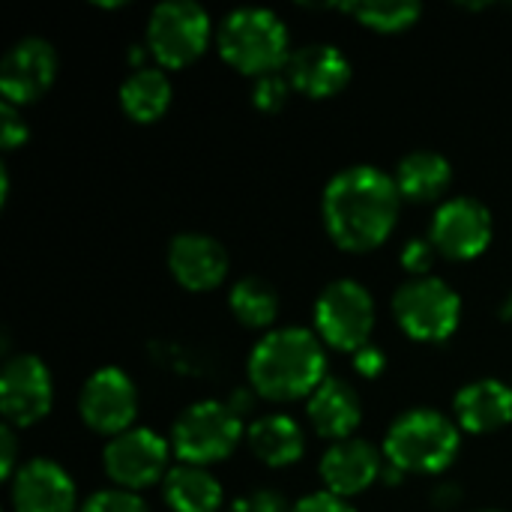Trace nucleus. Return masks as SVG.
Segmentation results:
<instances>
[{
	"label": "nucleus",
	"instance_id": "f257e3e1",
	"mask_svg": "<svg viewBox=\"0 0 512 512\" xmlns=\"http://www.w3.org/2000/svg\"><path fill=\"white\" fill-rule=\"evenodd\" d=\"M402 195L396 180L375 165H351L330 177L321 216L330 240L345 252L378 249L399 222Z\"/></svg>",
	"mask_w": 512,
	"mask_h": 512
},
{
	"label": "nucleus",
	"instance_id": "f03ea898",
	"mask_svg": "<svg viewBox=\"0 0 512 512\" xmlns=\"http://www.w3.org/2000/svg\"><path fill=\"white\" fill-rule=\"evenodd\" d=\"M249 384L270 402L309 399L327 381V354L318 333L306 327L270 330L249 354Z\"/></svg>",
	"mask_w": 512,
	"mask_h": 512
},
{
	"label": "nucleus",
	"instance_id": "7ed1b4c3",
	"mask_svg": "<svg viewBox=\"0 0 512 512\" xmlns=\"http://www.w3.org/2000/svg\"><path fill=\"white\" fill-rule=\"evenodd\" d=\"M216 48L228 66L261 78L285 69L291 57V36L273 9L240 6L222 18L216 30Z\"/></svg>",
	"mask_w": 512,
	"mask_h": 512
},
{
	"label": "nucleus",
	"instance_id": "20e7f679",
	"mask_svg": "<svg viewBox=\"0 0 512 512\" xmlns=\"http://www.w3.org/2000/svg\"><path fill=\"white\" fill-rule=\"evenodd\" d=\"M462 447L459 423L435 408L399 414L384 438V462L405 474H444Z\"/></svg>",
	"mask_w": 512,
	"mask_h": 512
},
{
	"label": "nucleus",
	"instance_id": "39448f33",
	"mask_svg": "<svg viewBox=\"0 0 512 512\" xmlns=\"http://www.w3.org/2000/svg\"><path fill=\"white\" fill-rule=\"evenodd\" d=\"M243 432V420L228 408V402L204 399L189 405L174 420L171 453L180 459V465L207 468L228 459L237 450Z\"/></svg>",
	"mask_w": 512,
	"mask_h": 512
},
{
	"label": "nucleus",
	"instance_id": "423d86ee",
	"mask_svg": "<svg viewBox=\"0 0 512 512\" xmlns=\"http://www.w3.org/2000/svg\"><path fill=\"white\" fill-rule=\"evenodd\" d=\"M393 318L414 342H447L462 321V297L438 276L411 279L393 294Z\"/></svg>",
	"mask_w": 512,
	"mask_h": 512
},
{
	"label": "nucleus",
	"instance_id": "0eeeda50",
	"mask_svg": "<svg viewBox=\"0 0 512 512\" xmlns=\"http://www.w3.org/2000/svg\"><path fill=\"white\" fill-rule=\"evenodd\" d=\"M312 318L324 345L357 354L375 330V300L357 279H336L318 294Z\"/></svg>",
	"mask_w": 512,
	"mask_h": 512
},
{
	"label": "nucleus",
	"instance_id": "6e6552de",
	"mask_svg": "<svg viewBox=\"0 0 512 512\" xmlns=\"http://www.w3.org/2000/svg\"><path fill=\"white\" fill-rule=\"evenodd\" d=\"M210 15L195 0H165L150 12L147 21V51L165 69H183L204 54L210 45Z\"/></svg>",
	"mask_w": 512,
	"mask_h": 512
},
{
	"label": "nucleus",
	"instance_id": "1a4fd4ad",
	"mask_svg": "<svg viewBox=\"0 0 512 512\" xmlns=\"http://www.w3.org/2000/svg\"><path fill=\"white\" fill-rule=\"evenodd\" d=\"M168 453H171V447L159 432H153L147 426H132L129 432L108 441V447L102 453V465L117 489L138 495L141 489L165 480V474L171 471Z\"/></svg>",
	"mask_w": 512,
	"mask_h": 512
},
{
	"label": "nucleus",
	"instance_id": "9d476101",
	"mask_svg": "<svg viewBox=\"0 0 512 512\" xmlns=\"http://www.w3.org/2000/svg\"><path fill=\"white\" fill-rule=\"evenodd\" d=\"M495 222L483 201L471 195H456L444 201L429 225V240L438 249V255L450 261H471L483 255L492 243Z\"/></svg>",
	"mask_w": 512,
	"mask_h": 512
},
{
	"label": "nucleus",
	"instance_id": "9b49d317",
	"mask_svg": "<svg viewBox=\"0 0 512 512\" xmlns=\"http://www.w3.org/2000/svg\"><path fill=\"white\" fill-rule=\"evenodd\" d=\"M78 414L96 435H105L108 441L129 432L138 414V390L132 378L117 366L96 369L78 396Z\"/></svg>",
	"mask_w": 512,
	"mask_h": 512
},
{
	"label": "nucleus",
	"instance_id": "f8f14e48",
	"mask_svg": "<svg viewBox=\"0 0 512 512\" xmlns=\"http://www.w3.org/2000/svg\"><path fill=\"white\" fill-rule=\"evenodd\" d=\"M54 405L48 366L33 354L9 357L0 369V414L12 429L36 426Z\"/></svg>",
	"mask_w": 512,
	"mask_h": 512
},
{
	"label": "nucleus",
	"instance_id": "ddd939ff",
	"mask_svg": "<svg viewBox=\"0 0 512 512\" xmlns=\"http://www.w3.org/2000/svg\"><path fill=\"white\" fill-rule=\"evenodd\" d=\"M57 75V51L42 36L18 39L0 60V96L21 108L45 96Z\"/></svg>",
	"mask_w": 512,
	"mask_h": 512
},
{
	"label": "nucleus",
	"instance_id": "4468645a",
	"mask_svg": "<svg viewBox=\"0 0 512 512\" xmlns=\"http://www.w3.org/2000/svg\"><path fill=\"white\" fill-rule=\"evenodd\" d=\"M15 512H78V492L72 477L51 459H30L12 477Z\"/></svg>",
	"mask_w": 512,
	"mask_h": 512
},
{
	"label": "nucleus",
	"instance_id": "2eb2a0df",
	"mask_svg": "<svg viewBox=\"0 0 512 512\" xmlns=\"http://www.w3.org/2000/svg\"><path fill=\"white\" fill-rule=\"evenodd\" d=\"M285 75L297 93L309 99H330L351 81V60L330 42H309L291 51Z\"/></svg>",
	"mask_w": 512,
	"mask_h": 512
},
{
	"label": "nucleus",
	"instance_id": "dca6fc26",
	"mask_svg": "<svg viewBox=\"0 0 512 512\" xmlns=\"http://www.w3.org/2000/svg\"><path fill=\"white\" fill-rule=\"evenodd\" d=\"M168 270L186 291H213L228 276V252L216 237L186 231L168 246Z\"/></svg>",
	"mask_w": 512,
	"mask_h": 512
},
{
	"label": "nucleus",
	"instance_id": "f3484780",
	"mask_svg": "<svg viewBox=\"0 0 512 512\" xmlns=\"http://www.w3.org/2000/svg\"><path fill=\"white\" fill-rule=\"evenodd\" d=\"M318 471H321L324 489L348 501V498L366 492L375 480H381L384 453H378L363 438H345V441H336L321 456Z\"/></svg>",
	"mask_w": 512,
	"mask_h": 512
},
{
	"label": "nucleus",
	"instance_id": "a211bd4d",
	"mask_svg": "<svg viewBox=\"0 0 512 512\" xmlns=\"http://www.w3.org/2000/svg\"><path fill=\"white\" fill-rule=\"evenodd\" d=\"M456 423L471 435H489L512 423V387L498 378H480L465 384L456 399Z\"/></svg>",
	"mask_w": 512,
	"mask_h": 512
},
{
	"label": "nucleus",
	"instance_id": "6ab92c4d",
	"mask_svg": "<svg viewBox=\"0 0 512 512\" xmlns=\"http://www.w3.org/2000/svg\"><path fill=\"white\" fill-rule=\"evenodd\" d=\"M306 414L321 438L345 441V438H354V429L363 420V402L354 384H348L345 378L327 375V381L309 396Z\"/></svg>",
	"mask_w": 512,
	"mask_h": 512
},
{
	"label": "nucleus",
	"instance_id": "aec40b11",
	"mask_svg": "<svg viewBox=\"0 0 512 512\" xmlns=\"http://www.w3.org/2000/svg\"><path fill=\"white\" fill-rule=\"evenodd\" d=\"M249 450L270 468H288L300 462L306 450V435L288 414H264L246 429Z\"/></svg>",
	"mask_w": 512,
	"mask_h": 512
},
{
	"label": "nucleus",
	"instance_id": "412c9836",
	"mask_svg": "<svg viewBox=\"0 0 512 512\" xmlns=\"http://www.w3.org/2000/svg\"><path fill=\"white\" fill-rule=\"evenodd\" d=\"M396 189L402 195V201H438L453 180V168L447 162V156L435 153V150H414L405 159H399L396 165Z\"/></svg>",
	"mask_w": 512,
	"mask_h": 512
},
{
	"label": "nucleus",
	"instance_id": "4be33fe9",
	"mask_svg": "<svg viewBox=\"0 0 512 512\" xmlns=\"http://www.w3.org/2000/svg\"><path fill=\"white\" fill-rule=\"evenodd\" d=\"M162 495L174 512H216L222 507V486L207 468L174 465L162 480Z\"/></svg>",
	"mask_w": 512,
	"mask_h": 512
},
{
	"label": "nucleus",
	"instance_id": "5701e85b",
	"mask_svg": "<svg viewBox=\"0 0 512 512\" xmlns=\"http://www.w3.org/2000/svg\"><path fill=\"white\" fill-rule=\"evenodd\" d=\"M120 105L135 123L159 120L171 105V81L159 66L132 69L120 84Z\"/></svg>",
	"mask_w": 512,
	"mask_h": 512
},
{
	"label": "nucleus",
	"instance_id": "b1692460",
	"mask_svg": "<svg viewBox=\"0 0 512 512\" xmlns=\"http://www.w3.org/2000/svg\"><path fill=\"white\" fill-rule=\"evenodd\" d=\"M228 306L234 312V318L249 327V330H264L276 321L279 315V291L261 279V276H246L240 279L231 294H228Z\"/></svg>",
	"mask_w": 512,
	"mask_h": 512
},
{
	"label": "nucleus",
	"instance_id": "393cba45",
	"mask_svg": "<svg viewBox=\"0 0 512 512\" xmlns=\"http://www.w3.org/2000/svg\"><path fill=\"white\" fill-rule=\"evenodd\" d=\"M336 9L354 15L363 27L375 33H402L414 27L423 15V6L417 0H348L336 3Z\"/></svg>",
	"mask_w": 512,
	"mask_h": 512
},
{
	"label": "nucleus",
	"instance_id": "a878e982",
	"mask_svg": "<svg viewBox=\"0 0 512 512\" xmlns=\"http://www.w3.org/2000/svg\"><path fill=\"white\" fill-rule=\"evenodd\" d=\"M291 90H294V87H291L285 69H282V72L261 75V78H255V84H252V105H255L258 111H264V114H276V111L285 108Z\"/></svg>",
	"mask_w": 512,
	"mask_h": 512
},
{
	"label": "nucleus",
	"instance_id": "bb28decb",
	"mask_svg": "<svg viewBox=\"0 0 512 512\" xmlns=\"http://www.w3.org/2000/svg\"><path fill=\"white\" fill-rule=\"evenodd\" d=\"M78 512H150L147 504L126 489H102L96 495H90Z\"/></svg>",
	"mask_w": 512,
	"mask_h": 512
},
{
	"label": "nucleus",
	"instance_id": "cd10ccee",
	"mask_svg": "<svg viewBox=\"0 0 512 512\" xmlns=\"http://www.w3.org/2000/svg\"><path fill=\"white\" fill-rule=\"evenodd\" d=\"M438 258V249L432 246L429 237H414L402 246V267L414 276V279H423V276H432V264Z\"/></svg>",
	"mask_w": 512,
	"mask_h": 512
},
{
	"label": "nucleus",
	"instance_id": "c85d7f7f",
	"mask_svg": "<svg viewBox=\"0 0 512 512\" xmlns=\"http://www.w3.org/2000/svg\"><path fill=\"white\" fill-rule=\"evenodd\" d=\"M30 129L21 117V111L9 102H0V144L3 150H15L27 141Z\"/></svg>",
	"mask_w": 512,
	"mask_h": 512
},
{
	"label": "nucleus",
	"instance_id": "c756f323",
	"mask_svg": "<svg viewBox=\"0 0 512 512\" xmlns=\"http://www.w3.org/2000/svg\"><path fill=\"white\" fill-rule=\"evenodd\" d=\"M231 512H291L288 510V501L282 492L276 489H255L243 498L234 501Z\"/></svg>",
	"mask_w": 512,
	"mask_h": 512
},
{
	"label": "nucleus",
	"instance_id": "7c9ffc66",
	"mask_svg": "<svg viewBox=\"0 0 512 512\" xmlns=\"http://www.w3.org/2000/svg\"><path fill=\"white\" fill-rule=\"evenodd\" d=\"M291 512H354V507L345 501V498H339V495H333V492H312V495H306V498H300Z\"/></svg>",
	"mask_w": 512,
	"mask_h": 512
},
{
	"label": "nucleus",
	"instance_id": "2f4dec72",
	"mask_svg": "<svg viewBox=\"0 0 512 512\" xmlns=\"http://www.w3.org/2000/svg\"><path fill=\"white\" fill-rule=\"evenodd\" d=\"M0 474L9 483L18 474V441H15V429L6 423L0 426Z\"/></svg>",
	"mask_w": 512,
	"mask_h": 512
},
{
	"label": "nucleus",
	"instance_id": "473e14b6",
	"mask_svg": "<svg viewBox=\"0 0 512 512\" xmlns=\"http://www.w3.org/2000/svg\"><path fill=\"white\" fill-rule=\"evenodd\" d=\"M354 369H357V375H363V378H378V375L387 369V357H384L381 348H375V345L369 342L366 348H360V351L354 354Z\"/></svg>",
	"mask_w": 512,
	"mask_h": 512
},
{
	"label": "nucleus",
	"instance_id": "72a5a7b5",
	"mask_svg": "<svg viewBox=\"0 0 512 512\" xmlns=\"http://www.w3.org/2000/svg\"><path fill=\"white\" fill-rule=\"evenodd\" d=\"M429 501H432L435 510H453V507L462 504V489H459L456 483H438V486L432 489Z\"/></svg>",
	"mask_w": 512,
	"mask_h": 512
},
{
	"label": "nucleus",
	"instance_id": "f704fd0d",
	"mask_svg": "<svg viewBox=\"0 0 512 512\" xmlns=\"http://www.w3.org/2000/svg\"><path fill=\"white\" fill-rule=\"evenodd\" d=\"M255 390H249V387H240V390H234L231 396H228V408L243 420L246 414H252V408H255Z\"/></svg>",
	"mask_w": 512,
	"mask_h": 512
},
{
	"label": "nucleus",
	"instance_id": "c9c22d12",
	"mask_svg": "<svg viewBox=\"0 0 512 512\" xmlns=\"http://www.w3.org/2000/svg\"><path fill=\"white\" fill-rule=\"evenodd\" d=\"M405 477H408L405 471H399V468H393V465H387V462H384V471H381V480H384L387 486H399V483H402Z\"/></svg>",
	"mask_w": 512,
	"mask_h": 512
},
{
	"label": "nucleus",
	"instance_id": "e433bc0d",
	"mask_svg": "<svg viewBox=\"0 0 512 512\" xmlns=\"http://www.w3.org/2000/svg\"><path fill=\"white\" fill-rule=\"evenodd\" d=\"M6 198H9V168L0 165V204H6Z\"/></svg>",
	"mask_w": 512,
	"mask_h": 512
},
{
	"label": "nucleus",
	"instance_id": "4c0bfd02",
	"mask_svg": "<svg viewBox=\"0 0 512 512\" xmlns=\"http://www.w3.org/2000/svg\"><path fill=\"white\" fill-rule=\"evenodd\" d=\"M498 315L504 318V321H512V291L501 300V309H498Z\"/></svg>",
	"mask_w": 512,
	"mask_h": 512
},
{
	"label": "nucleus",
	"instance_id": "58836bf2",
	"mask_svg": "<svg viewBox=\"0 0 512 512\" xmlns=\"http://www.w3.org/2000/svg\"><path fill=\"white\" fill-rule=\"evenodd\" d=\"M480 512H498V510H480Z\"/></svg>",
	"mask_w": 512,
	"mask_h": 512
}]
</instances>
